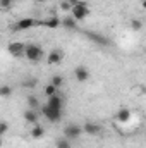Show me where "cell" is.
I'll return each instance as SVG.
<instances>
[{"label": "cell", "mask_w": 146, "mask_h": 148, "mask_svg": "<svg viewBox=\"0 0 146 148\" xmlns=\"http://www.w3.org/2000/svg\"><path fill=\"white\" fill-rule=\"evenodd\" d=\"M24 57L29 62L38 64L43 59V48H41V45H38V43H28L24 47Z\"/></svg>", "instance_id": "obj_1"}, {"label": "cell", "mask_w": 146, "mask_h": 148, "mask_svg": "<svg viewBox=\"0 0 146 148\" xmlns=\"http://www.w3.org/2000/svg\"><path fill=\"white\" fill-rule=\"evenodd\" d=\"M71 17L76 19V21H84L89 14H91V9H89V5L86 3V2H83V0H79L76 5H72V9H71Z\"/></svg>", "instance_id": "obj_2"}, {"label": "cell", "mask_w": 146, "mask_h": 148, "mask_svg": "<svg viewBox=\"0 0 146 148\" xmlns=\"http://www.w3.org/2000/svg\"><path fill=\"white\" fill-rule=\"evenodd\" d=\"M24 47H26V43H23V41H12L7 45V52L14 59H23L24 57Z\"/></svg>", "instance_id": "obj_3"}, {"label": "cell", "mask_w": 146, "mask_h": 148, "mask_svg": "<svg viewBox=\"0 0 146 148\" xmlns=\"http://www.w3.org/2000/svg\"><path fill=\"white\" fill-rule=\"evenodd\" d=\"M81 134H83V127H81L79 124H67V126L64 127V136H65V140H69V141L77 140Z\"/></svg>", "instance_id": "obj_4"}, {"label": "cell", "mask_w": 146, "mask_h": 148, "mask_svg": "<svg viewBox=\"0 0 146 148\" xmlns=\"http://www.w3.org/2000/svg\"><path fill=\"white\" fill-rule=\"evenodd\" d=\"M40 21H35L33 17H24V19H19L16 24H14V29L16 31H24V29H31L33 26H38Z\"/></svg>", "instance_id": "obj_5"}, {"label": "cell", "mask_w": 146, "mask_h": 148, "mask_svg": "<svg viewBox=\"0 0 146 148\" xmlns=\"http://www.w3.org/2000/svg\"><path fill=\"white\" fill-rule=\"evenodd\" d=\"M41 114L46 117V121H50V122H59L60 119H62V110H53V109H50L48 105H43L41 107Z\"/></svg>", "instance_id": "obj_6"}, {"label": "cell", "mask_w": 146, "mask_h": 148, "mask_svg": "<svg viewBox=\"0 0 146 148\" xmlns=\"http://www.w3.org/2000/svg\"><path fill=\"white\" fill-rule=\"evenodd\" d=\"M84 35L88 40H91V41H95L96 45H102V47H107L110 45V40L107 36H103V35H100V33H96V31H84Z\"/></svg>", "instance_id": "obj_7"}, {"label": "cell", "mask_w": 146, "mask_h": 148, "mask_svg": "<svg viewBox=\"0 0 146 148\" xmlns=\"http://www.w3.org/2000/svg\"><path fill=\"white\" fill-rule=\"evenodd\" d=\"M74 77H76L77 83H86L91 77V73H89V69L86 66H77L74 69Z\"/></svg>", "instance_id": "obj_8"}, {"label": "cell", "mask_w": 146, "mask_h": 148, "mask_svg": "<svg viewBox=\"0 0 146 148\" xmlns=\"http://www.w3.org/2000/svg\"><path fill=\"white\" fill-rule=\"evenodd\" d=\"M46 105H48L50 109H53V110H62V109H64V97H60L59 93H55V95L48 97Z\"/></svg>", "instance_id": "obj_9"}, {"label": "cell", "mask_w": 146, "mask_h": 148, "mask_svg": "<svg viewBox=\"0 0 146 148\" xmlns=\"http://www.w3.org/2000/svg\"><path fill=\"white\" fill-rule=\"evenodd\" d=\"M62 60H64V52L59 50V48L52 50V52L48 53V57H46V62H48L50 66H57V64H60Z\"/></svg>", "instance_id": "obj_10"}, {"label": "cell", "mask_w": 146, "mask_h": 148, "mask_svg": "<svg viewBox=\"0 0 146 148\" xmlns=\"http://www.w3.org/2000/svg\"><path fill=\"white\" fill-rule=\"evenodd\" d=\"M83 133H86V134H91V136H95V134H100L102 133V126L100 124H96V122H84L83 126Z\"/></svg>", "instance_id": "obj_11"}, {"label": "cell", "mask_w": 146, "mask_h": 148, "mask_svg": "<svg viewBox=\"0 0 146 148\" xmlns=\"http://www.w3.org/2000/svg\"><path fill=\"white\" fill-rule=\"evenodd\" d=\"M131 117H132V112H131V109H127V107H122V109H119V110L115 112V119L119 122H127Z\"/></svg>", "instance_id": "obj_12"}, {"label": "cell", "mask_w": 146, "mask_h": 148, "mask_svg": "<svg viewBox=\"0 0 146 148\" xmlns=\"http://www.w3.org/2000/svg\"><path fill=\"white\" fill-rule=\"evenodd\" d=\"M60 26H64V28L69 29V31H76V29H77V21L72 19L71 16H65L64 19H60Z\"/></svg>", "instance_id": "obj_13"}, {"label": "cell", "mask_w": 146, "mask_h": 148, "mask_svg": "<svg viewBox=\"0 0 146 148\" xmlns=\"http://www.w3.org/2000/svg\"><path fill=\"white\" fill-rule=\"evenodd\" d=\"M23 117H24L26 122H29V124H36L40 115H38V110H35V109H26L24 114H23Z\"/></svg>", "instance_id": "obj_14"}, {"label": "cell", "mask_w": 146, "mask_h": 148, "mask_svg": "<svg viewBox=\"0 0 146 148\" xmlns=\"http://www.w3.org/2000/svg\"><path fill=\"white\" fill-rule=\"evenodd\" d=\"M40 24H43V26H46V28H50V29H57V28L60 26V19L55 17V16H52V17H48V19H45V21H40Z\"/></svg>", "instance_id": "obj_15"}, {"label": "cell", "mask_w": 146, "mask_h": 148, "mask_svg": "<svg viewBox=\"0 0 146 148\" xmlns=\"http://www.w3.org/2000/svg\"><path fill=\"white\" fill-rule=\"evenodd\" d=\"M45 136V127L41 126V124H33V129H31V138H35V140H40V138H43Z\"/></svg>", "instance_id": "obj_16"}, {"label": "cell", "mask_w": 146, "mask_h": 148, "mask_svg": "<svg viewBox=\"0 0 146 148\" xmlns=\"http://www.w3.org/2000/svg\"><path fill=\"white\" fill-rule=\"evenodd\" d=\"M36 84H38L36 77H28V79H23V83H21V86H23V88H28V90L36 88Z\"/></svg>", "instance_id": "obj_17"}, {"label": "cell", "mask_w": 146, "mask_h": 148, "mask_svg": "<svg viewBox=\"0 0 146 148\" xmlns=\"http://www.w3.org/2000/svg\"><path fill=\"white\" fill-rule=\"evenodd\" d=\"M10 95H12V86L2 84V86H0V97H2V98H9Z\"/></svg>", "instance_id": "obj_18"}, {"label": "cell", "mask_w": 146, "mask_h": 148, "mask_svg": "<svg viewBox=\"0 0 146 148\" xmlns=\"http://www.w3.org/2000/svg\"><path fill=\"white\" fill-rule=\"evenodd\" d=\"M55 147L57 148H72V145H71L69 140H65V138H59V140L55 141Z\"/></svg>", "instance_id": "obj_19"}, {"label": "cell", "mask_w": 146, "mask_h": 148, "mask_svg": "<svg viewBox=\"0 0 146 148\" xmlns=\"http://www.w3.org/2000/svg\"><path fill=\"white\" fill-rule=\"evenodd\" d=\"M28 105H29V109H35V110H38L40 109V100H38L36 97H28Z\"/></svg>", "instance_id": "obj_20"}, {"label": "cell", "mask_w": 146, "mask_h": 148, "mask_svg": "<svg viewBox=\"0 0 146 148\" xmlns=\"http://www.w3.org/2000/svg\"><path fill=\"white\" fill-rule=\"evenodd\" d=\"M50 84H53L55 88H60V86L64 84V77H62V76H53V77L50 79Z\"/></svg>", "instance_id": "obj_21"}, {"label": "cell", "mask_w": 146, "mask_h": 148, "mask_svg": "<svg viewBox=\"0 0 146 148\" xmlns=\"http://www.w3.org/2000/svg\"><path fill=\"white\" fill-rule=\"evenodd\" d=\"M9 129H10L9 122H7V121H0V138H2L3 134H7V133H9Z\"/></svg>", "instance_id": "obj_22"}, {"label": "cell", "mask_w": 146, "mask_h": 148, "mask_svg": "<svg viewBox=\"0 0 146 148\" xmlns=\"http://www.w3.org/2000/svg\"><path fill=\"white\" fill-rule=\"evenodd\" d=\"M131 28H132V31H141L143 23H141L139 19H132V21H131Z\"/></svg>", "instance_id": "obj_23"}, {"label": "cell", "mask_w": 146, "mask_h": 148, "mask_svg": "<svg viewBox=\"0 0 146 148\" xmlns=\"http://www.w3.org/2000/svg\"><path fill=\"white\" fill-rule=\"evenodd\" d=\"M57 90H59V88H55L53 84H46V86H45V95H46V97H52V95L57 93Z\"/></svg>", "instance_id": "obj_24"}, {"label": "cell", "mask_w": 146, "mask_h": 148, "mask_svg": "<svg viewBox=\"0 0 146 148\" xmlns=\"http://www.w3.org/2000/svg\"><path fill=\"white\" fill-rule=\"evenodd\" d=\"M14 2H16V0H0V9L9 10V9L14 5Z\"/></svg>", "instance_id": "obj_25"}, {"label": "cell", "mask_w": 146, "mask_h": 148, "mask_svg": "<svg viewBox=\"0 0 146 148\" xmlns=\"http://www.w3.org/2000/svg\"><path fill=\"white\" fill-rule=\"evenodd\" d=\"M60 9H62V10H71V9H72V5H71L67 0H64V2L60 3Z\"/></svg>", "instance_id": "obj_26"}, {"label": "cell", "mask_w": 146, "mask_h": 148, "mask_svg": "<svg viewBox=\"0 0 146 148\" xmlns=\"http://www.w3.org/2000/svg\"><path fill=\"white\" fill-rule=\"evenodd\" d=\"M67 2H69V3H71V5H76V3H77V2H79V0H67Z\"/></svg>", "instance_id": "obj_27"}, {"label": "cell", "mask_w": 146, "mask_h": 148, "mask_svg": "<svg viewBox=\"0 0 146 148\" xmlns=\"http://www.w3.org/2000/svg\"><path fill=\"white\" fill-rule=\"evenodd\" d=\"M35 2H36V3H45L46 0H35Z\"/></svg>", "instance_id": "obj_28"}, {"label": "cell", "mask_w": 146, "mask_h": 148, "mask_svg": "<svg viewBox=\"0 0 146 148\" xmlns=\"http://www.w3.org/2000/svg\"><path fill=\"white\" fill-rule=\"evenodd\" d=\"M2 145H3V141H2V138H0V148H2Z\"/></svg>", "instance_id": "obj_29"}]
</instances>
